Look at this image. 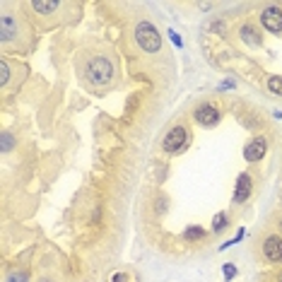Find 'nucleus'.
<instances>
[{"label": "nucleus", "instance_id": "1", "mask_svg": "<svg viewBox=\"0 0 282 282\" xmlns=\"http://www.w3.org/2000/svg\"><path fill=\"white\" fill-rule=\"evenodd\" d=\"M133 36H135V44L145 53H159L162 51V34H159V29L152 22H147V19L138 22Z\"/></svg>", "mask_w": 282, "mask_h": 282}, {"label": "nucleus", "instance_id": "2", "mask_svg": "<svg viewBox=\"0 0 282 282\" xmlns=\"http://www.w3.org/2000/svg\"><path fill=\"white\" fill-rule=\"evenodd\" d=\"M84 75H87V80H89L94 87H104V84H109V82L114 80L116 68H114V63H111L106 56H97V58H92V61L87 63Z\"/></svg>", "mask_w": 282, "mask_h": 282}, {"label": "nucleus", "instance_id": "3", "mask_svg": "<svg viewBox=\"0 0 282 282\" xmlns=\"http://www.w3.org/2000/svg\"><path fill=\"white\" fill-rule=\"evenodd\" d=\"M188 145H191V133H188V128H186L183 123H176V126H174V128L164 135V140H162V149H164V154L176 157V154L186 152V149H188Z\"/></svg>", "mask_w": 282, "mask_h": 282}, {"label": "nucleus", "instance_id": "4", "mask_svg": "<svg viewBox=\"0 0 282 282\" xmlns=\"http://www.w3.org/2000/svg\"><path fill=\"white\" fill-rule=\"evenodd\" d=\"M193 121L203 128H215L222 121V111L212 104V101H203L193 109Z\"/></svg>", "mask_w": 282, "mask_h": 282}, {"label": "nucleus", "instance_id": "5", "mask_svg": "<svg viewBox=\"0 0 282 282\" xmlns=\"http://www.w3.org/2000/svg\"><path fill=\"white\" fill-rule=\"evenodd\" d=\"M261 253L268 263L282 265V236L278 234H263L261 239Z\"/></svg>", "mask_w": 282, "mask_h": 282}, {"label": "nucleus", "instance_id": "6", "mask_svg": "<svg viewBox=\"0 0 282 282\" xmlns=\"http://www.w3.org/2000/svg\"><path fill=\"white\" fill-rule=\"evenodd\" d=\"M258 22H261V27H263L265 32H270V34H282V10L278 5L263 7L261 15H258Z\"/></svg>", "mask_w": 282, "mask_h": 282}, {"label": "nucleus", "instance_id": "7", "mask_svg": "<svg viewBox=\"0 0 282 282\" xmlns=\"http://www.w3.org/2000/svg\"><path fill=\"white\" fill-rule=\"evenodd\" d=\"M268 138L265 135H256V138H251V140H246L244 145V159L249 162V164H256V162H261L263 157H265V152H268Z\"/></svg>", "mask_w": 282, "mask_h": 282}, {"label": "nucleus", "instance_id": "8", "mask_svg": "<svg viewBox=\"0 0 282 282\" xmlns=\"http://www.w3.org/2000/svg\"><path fill=\"white\" fill-rule=\"evenodd\" d=\"M253 193V176L249 171H241L236 176V186H234V205H241L251 198Z\"/></svg>", "mask_w": 282, "mask_h": 282}, {"label": "nucleus", "instance_id": "9", "mask_svg": "<svg viewBox=\"0 0 282 282\" xmlns=\"http://www.w3.org/2000/svg\"><path fill=\"white\" fill-rule=\"evenodd\" d=\"M239 39L246 44V46H251V49H258L261 44H263V39H261V32L253 27V24H241L239 27Z\"/></svg>", "mask_w": 282, "mask_h": 282}, {"label": "nucleus", "instance_id": "10", "mask_svg": "<svg viewBox=\"0 0 282 282\" xmlns=\"http://www.w3.org/2000/svg\"><path fill=\"white\" fill-rule=\"evenodd\" d=\"M17 36V22L12 19V15H2L0 17V39L2 41H10V39H15Z\"/></svg>", "mask_w": 282, "mask_h": 282}, {"label": "nucleus", "instance_id": "11", "mask_svg": "<svg viewBox=\"0 0 282 282\" xmlns=\"http://www.w3.org/2000/svg\"><path fill=\"white\" fill-rule=\"evenodd\" d=\"M32 7L36 12H41V15H51V12H56L61 7V2H56V0H34Z\"/></svg>", "mask_w": 282, "mask_h": 282}, {"label": "nucleus", "instance_id": "12", "mask_svg": "<svg viewBox=\"0 0 282 282\" xmlns=\"http://www.w3.org/2000/svg\"><path fill=\"white\" fill-rule=\"evenodd\" d=\"M224 229H229V212H217V215L212 217V232L219 234V232H224Z\"/></svg>", "mask_w": 282, "mask_h": 282}, {"label": "nucleus", "instance_id": "13", "mask_svg": "<svg viewBox=\"0 0 282 282\" xmlns=\"http://www.w3.org/2000/svg\"><path fill=\"white\" fill-rule=\"evenodd\" d=\"M208 236V229H203V227H198V224H193V227H188L186 232H183V239L186 241H200V239H205Z\"/></svg>", "mask_w": 282, "mask_h": 282}, {"label": "nucleus", "instance_id": "14", "mask_svg": "<svg viewBox=\"0 0 282 282\" xmlns=\"http://www.w3.org/2000/svg\"><path fill=\"white\" fill-rule=\"evenodd\" d=\"M265 87H268V92H270V94L282 97V75H270V77L265 80Z\"/></svg>", "mask_w": 282, "mask_h": 282}, {"label": "nucleus", "instance_id": "15", "mask_svg": "<svg viewBox=\"0 0 282 282\" xmlns=\"http://www.w3.org/2000/svg\"><path fill=\"white\" fill-rule=\"evenodd\" d=\"M5 282H29V275H27L24 270H12Z\"/></svg>", "mask_w": 282, "mask_h": 282}, {"label": "nucleus", "instance_id": "16", "mask_svg": "<svg viewBox=\"0 0 282 282\" xmlns=\"http://www.w3.org/2000/svg\"><path fill=\"white\" fill-rule=\"evenodd\" d=\"M0 70H2V75H0V84L5 87V84H7V80H10V68H7V61H5V58L0 61Z\"/></svg>", "mask_w": 282, "mask_h": 282}, {"label": "nucleus", "instance_id": "17", "mask_svg": "<svg viewBox=\"0 0 282 282\" xmlns=\"http://www.w3.org/2000/svg\"><path fill=\"white\" fill-rule=\"evenodd\" d=\"M222 273H224V280H232V278H236V265L224 263V265H222Z\"/></svg>", "mask_w": 282, "mask_h": 282}, {"label": "nucleus", "instance_id": "18", "mask_svg": "<svg viewBox=\"0 0 282 282\" xmlns=\"http://www.w3.org/2000/svg\"><path fill=\"white\" fill-rule=\"evenodd\" d=\"M166 205H169L166 196H159V198H157V215H164V212H166Z\"/></svg>", "mask_w": 282, "mask_h": 282}, {"label": "nucleus", "instance_id": "19", "mask_svg": "<svg viewBox=\"0 0 282 282\" xmlns=\"http://www.w3.org/2000/svg\"><path fill=\"white\" fill-rule=\"evenodd\" d=\"M12 145H15L12 135H10V133H2V152H10V149H12Z\"/></svg>", "mask_w": 282, "mask_h": 282}, {"label": "nucleus", "instance_id": "20", "mask_svg": "<svg viewBox=\"0 0 282 282\" xmlns=\"http://www.w3.org/2000/svg\"><path fill=\"white\" fill-rule=\"evenodd\" d=\"M109 282H131V278H128L126 273H116V275H114Z\"/></svg>", "mask_w": 282, "mask_h": 282}, {"label": "nucleus", "instance_id": "21", "mask_svg": "<svg viewBox=\"0 0 282 282\" xmlns=\"http://www.w3.org/2000/svg\"><path fill=\"white\" fill-rule=\"evenodd\" d=\"M169 36H171V41H174V44H176V46H179V49H181V46H183V44H181V39H179V34H176V32H169Z\"/></svg>", "mask_w": 282, "mask_h": 282}, {"label": "nucleus", "instance_id": "22", "mask_svg": "<svg viewBox=\"0 0 282 282\" xmlns=\"http://www.w3.org/2000/svg\"><path fill=\"white\" fill-rule=\"evenodd\" d=\"M278 227H280V232H282V217H280V224H278Z\"/></svg>", "mask_w": 282, "mask_h": 282}]
</instances>
